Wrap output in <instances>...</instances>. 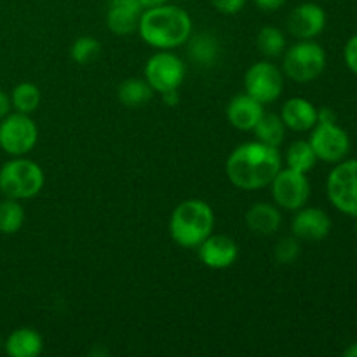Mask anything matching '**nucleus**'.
I'll use <instances>...</instances> for the list:
<instances>
[{
    "mask_svg": "<svg viewBox=\"0 0 357 357\" xmlns=\"http://www.w3.org/2000/svg\"><path fill=\"white\" fill-rule=\"evenodd\" d=\"M185 79V65L176 54L160 51L153 54L145 65V80L157 93L178 89Z\"/></svg>",
    "mask_w": 357,
    "mask_h": 357,
    "instance_id": "11",
    "label": "nucleus"
},
{
    "mask_svg": "<svg viewBox=\"0 0 357 357\" xmlns=\"http://www.w3.org/2000/svg\"><path fill=\"white\" fill-rule=\"evenodd\" d=\"M317 160L337 164L351 152V138L337 122H317L309 139Z\"/></svg>",
    "mask_w": 357,
    "mask_h": 357,
    "instance_id": "8",
    "label": "nucleus"
},
{
    "mask_svg": "<svg viewBox=\"0 0 357 357\" xmlns=\"http://www.w3.org/2000/svg\"><path fill=\"white\" fill-rule=\"evenodd\" d=\"M215 229V213L202 199H188L174 208L169 220V234L181 248H199Z\"/></svg>",
    "mask_w": 357,
    "mask_h": 357,
    "instance_id": "3",
    "label": "nucleus"
},
{
    "mask_svg": "<svg viewBox=\"0 0 357 357\" xmlns=\"http://www.w3.org/2000/svg\"><path fill=\"white\" fill-rule=\"evenodd\" d=\"M139 3L143 6V9H152V7H159L167 3V0H139Z\"/></svg>",
    "mask_w": 357,
    "mask_h": 357,
    "instance_id": "35",
    "label": "nucleus"
},
{
    "mask_svg": "<svg viewBox=\"0 0 357 357\" xmlns=\"http://www.w3.org/2000/svg\"><path fill=\"white\" fill-rule=\"evenodd\" d=\"M335 121H337V115H335V112L331 110V108L323 107L317 110V122H335Z\"/></svg>",
    "mask_w": 357,
    "mask_h": 357,
    "instance_id": "32",
    "label": "nucleus"
},
{
    "mask_svg": "<svg viewBox=\"0 0 357 357\" xmlns=\"http://www.w3.org/2000/svg\"><path fill=\"white\" fill-rule=\"evenodd\" d=\"M244 87L250 96L260 101L261 105L272 103L278 100L284 89L282 73L274 63L258 61L250 66L244 77Z\"/></svg>",
    "mask_w": 357,
    "mask_h": 357,
    "instance_id": "10",
    "label": "nucleus"
},
{
    "mask_svg": "<svg viewBox=\"0 0 357 357\" xmlns=\"http://www.w3.org/2000/svg\"><path fill=\"white\" fill-rule=\"evenodd\" d=\"M10 112V98L0 89V121H2L6 115H9Z\"/></svg>",
    "mask_w": 357,
    "mask_h": 357,
    "instance_id": "33",
    "label": "nucleus"
},
{
    "mask_svg": "<svg viewBox=\"0 0 357 357\" xmlns=\"http://www.w3.org/2000/svg\"><path fill=\"white\" fill-rule=\"evenodd\" d=\"M257 47L267 58H278L286 51V35L275 26L261 28L257 37Z\"/></svg>",
    "mask_w": 357,
    "mask_h": 357,
    "instance_id": "26",
    "label": "nucleus"
},
{
    "mask_svg": "<svg viewBox=\"0 0 357 357\" xmlns=\"http://www.w3.org/2000/svg\"><path fill=\"white\" fill-rule=\"evenodd\" d=\"M286 2H288V0H255V3H257L258 9L267 10V13L281 9Z\"/></svg>",
    "mask_w": 357,
    "mask_h": 357,
    "instance_id": "31",
    "label": "nucleus"
},
{
    "mask_svg": "<svg viewBox=\"0 0 357 357\" xmlns=\"http://www.w3.org/2000/svg\"><path fill=\"white\" fill-rule=\"evenodd\" d=\"M117 96L126 107L136 108L145 105L153 96V89L145 79H128L119 86Z\"/></svg>",
    "mask_w": 357,
    "mask_h": 357,
    "instance_id": "22",
    "label": "nucleus"
},
{
    "mask_svg": "<svg viewBox=\"0 0 357 357\" xmlns=\"http://www.w3.org/2000/svg\"><path fill=\"white\" fill-rule=\"evenodd\" d=\"M271 190L275 204L289 211H298L310 197V183L305 173H300L291 167L286 169L281 167V171L271 181Z\"/></svg>",
    "mask_w": 357,
    "mask_h": 357,
    "instance_id": "9",
    "label": "nucleus"
},
{
    "mask_svg": "<svg viewBox=\"0 0 357 357\" xmlns=\"http://www.w3.org/2000/svg\"><path fill=\"white\" fill-rule=\"evenodd\" d=\"M143 10L139 0H112L107 13V26L117 35H131L138 30Z\"/></svg>",
    "mask_w": 357,
    "mask_h": 357,
    "instance_id": "15",
    "label": "nucleus"
},
{
    "mask_svg": "<svg viewBox=\"0 0 357 357\" xmlns=\"http://www.w3.org/2000/svg\"><path fill=\"white\" fill-rule=\"evenodd\" d=\"M100 42L86 35V37H80L73 42L70 54H72L73 61L79 63V65H89L91 61H94L100 56Z\"/></svg>",
    "mask_w": 357,
    "mask_h": 357,
    "instance_id": "27",
    "label": "nucleus"
},
{
    "mask_svg": "<svg viewBox=\"0 0 357 357\" xmlns=\"http://www.w3.org/2000/svg\"><path fill=\"white\" fill-rule=\"evenodd\" d=\"M344 356L345 357H357V342H354V344H351L347 349H345Z\"/></svg>",
    "mask_w": 357,
    "mask_h": 357,
    "instance_id": "36",
    "label": "nucleus"
},
{
    "mask_svg": "<svg viewBox=\"0 0 357 357\" xmlns=\"http://www.w3.org/2000/svg\"><path fill=\"white\" fill-rule=\"evenodd\" d=\"M239 248L229 236H209L199 244V258L209 268H227L236 264Z\"/></svg>",
    "mask_w": 357,
    "mask_h": 357,
    "instance_id": "14",
    "label": "nucleus"
},
{
    "mask_svg": "<svg viewBox=\"0 0 357 357\" xmlns=\"http://www.w3.org/2000/svg\"><path fill=\"white\" fill-rule=\"evenodd\" d=\"M281 119L291 131H310L317 124V108L305 98H291L282 105Z\"/></svg>",
    "mask_w": 357,
    "mask_h": 357,
    "instance_id": "17",
    "label": "nucleus"
},
{
    "mask_svg": "<svg viewBox=\"0 0 357 357\" xmlns=\"http://www.w3.org/2000/svg\"><path fill=\"white\" fill-rule=\"evenodd\" d=\"M264 114V105L248 93L236 96L227 107V119L239 131H253Z\"/></svg>",
    "mask_w": 357,
    "mask_h": 357,
    "instance_id": "16",
    "label": "nucleus"
},
{
    "mask_svg": "<svg viewBox=\"0 0 357 357\" xmlns=\"http://www.w3.org/2000/svg\"><path fill=\"white\" fill-rule=\"evenodd\" d=\"M10 105L21 114H31L40 105V89L31 82L17 84L10 94Z\"/></svg>",
    "mask_w": 357,
    "mask_h": 357,
    "instance_id": "25",
    "label": "nucleus"
},
{
    "mask_svg": "<svg viewBox=\"0 0 357 357\" xmlns=\"http://www.w3.org/2000/svg\"><path fill=\"white\" fill-rule=\"evenodd\" d=\"M281 153L275 146L261 142L243 143L227 159V176L230 183L243 190H258L271 185L281 171Z\"/></svg>",
    "mask_w": 357,
    "mask_h": 357,
    "instance_id": "1",
    "label": "nucleus"
},
{
    "mask_svg": "<svg viewBox=\"0 0 357 357\" xmlns=\"http://www.w3.org/2000/svg\"><path fill=\"white\" fill-rule=\"evenodd\" d=\"M255 136H257L258 142L265 143V145H271L278 149L282 142H284L286 136V126L282 122L281 115L275 114H264L261 119L258 121V124L255 126Z\"/></svg>",
    "mask_w": 357,
    "mask_h": 357,
    "instance_id": "21",
    "label": "nucleus"
},
{
    "mask_svg": "<svg viewBox=\"0 0 357 357\" xmlns=\"http://www.w3.org/2000/svg\"><path fill=\"white\" fill-rule=\"evenodd\" d=\"M213 7L222 14H237L244 9L246 0H211Z\"/></svg>",
    "mask_w": 357,
    "mask_h": 357,
    "instance_id": "30",
    "label": "nucleus"
},
{
    "mask_svg": "<svg viewBox=\"0 0 357 357\" xmlns=\"http://www.w3.org/2000/svg\"><path fill=\"white\" fill-rule=\"evenodd\" d=\"M344 58H345V65H347V68L351 70L354 75H357V33L352 35V37L347 40V44H345Z\"/></svg>",
    "mask_w": 357,
    "mask_h": 357,
    "instance_id": "29",
    "label": "nucleus"
},
{
    "mask_svg": "<svg viewBox=\"0 0 357 357\" xmlns=\"http://www.w3.org/2000/svg\"><path fill=\"white\" fill-rule=\"evenodd\" d=\"M44 171L33 160L16 157L0 167V192L6 197L23 201L40 194L44 187Z\"/></svg>",
    "mask_w": 357,
    "mask_h": 357,
    "instance_id": "4",
    "label": "nucleus"
},
{
    "mask_svg": "<svg viewBox=\"0 0 357 357\" xmlns=\"http://www.w3.org/2000/svg\"><path fill=\"white\" fill-rule=\"evenodd\" d=\"M162 100H164V103L169 105V107H174V105L180 101V96H178V89L166 91V93H162Z\"/></svg>",
    "mask_w": 357,
    "mask_h": 357,
    "instance_id": "34",
    "label": "nucleus"
},
{
    "mask_svg": "<svg viewBox=\"0 0 357 357\" xmlns=\"http://www.w3.org/2000/svg\"><path fill=\"white\" fill-rule=\"evenodd\" d=\"M286 162H288V167L291 169L300 171V173H309L317 162V155L312 150L309 142H295L286 152Z\"/></svg>",
    "mask_w": 357,
    "mask_h": 357,
    "instance_id": "23",
    "label": "nucleus"
},
{
    "mask_svg": "<svg viewBox=\"0 0 357 357\" xmlns=\"http://www.w3.org/2000/svg\"><path fill=\"white\" fill-rule=\"evenodd\" d=\"M282 216L275 206L268 202H257L246 213V225L257 236H272L279 230Z\"/></svg>",
    "mask_w": 357,
    "mask_h": 357,
    "instance_id": "18",
    "label": "nucleus"
},
{
    "mask_svg": "<svg viewBox=\"0 0 357 357\" xmlns=\"http://www.w3.org/2000/svg\"><path fill=\"white\" fill-rule=\"evenodd\" d=\"M326 26V13L312 2L300 3L289 13L288 30L298 40H312Z\"/></svg>",
    "mask_w": 357,
    "mask_h": 357,
    "instance_id": "12",
    "label": "nucleus"
},
{
    "mask_svg": "<svg viewBox=\"0 0 357 357\" xmlns=\"http://www.w3.org/2000/svg\"><path fill=\"white\" fill-rule=\"evenodd\" d=\"M138 31L143 40L152 47L174 49L190 38L192 20L187 10L164 3L143 10Z\"/></svg>",
    "mask_w": 357,
    "mask_h": 357,
    "instance_id": "2",
    "label": "nucleus"
},
{
    "mask_svg": "<svg viewBox=\"0 0 357 357\" xmlns=\"http://www.w3.org/2000/svg\"><path fill=\"white\" fill-rule=\"evenodd\" d=\"M356 218H357V216H356ZM356 236H357V222H356Z\"/></svg>",
    "mask_w": 357,
    "mask_h": 357,
    "instance_id": "37",
    "label": "nucleus"
},
{
    "mask_svg": "<svg viewBox=\"0 0 357 357\" xmlns=\"http://www.w3.org/2000/svg\"><path fill=\"white\" fill-rule=\"evenodd\" d=\"M300 253H302V248H300L298 237H282L274 248V258L278 264L281 265H289L295 264L298 260Z\"/></svg>",
    "mask_w": 357,
    "mask_h": 357,
    "instance_id": "28",
    "label": "nucleus"
},
{
    "mask_svg": "<svg viewBox=\"0 0 357 357\" xmlns=\"http://www.w3.org/2000/svg\"><path fill=\"white\" fill-rule=\"evenodd\" d=\"M44 349L40 333L31 328L14 330L6 340V352L10 357H37Z\"/></svg>",
    "mask_w": 357,
    "mask_h": 357,
    "instance_id": "19",
    "label": "nucleus"
},
{
    "mask_svg": "<svg viewBox=\"0 0 357 357\" xmlns=\"http://www.w3.org/2000/svg\"><path fill=\"white\" fill-rule=\"evenodd\" d=\"M38 129L28 114H9L0 121V149L13 157H23L33 150Z\"/></svg>",
    "mask_w": 357,
    "mask_h": 357,
    "instance_id": "7",
    "label": "nucleus"
},
{
    "mask_svg": "<svg viewBox=\"0 0 357 357\" xmlns=\"http://www.w3.org/2000/svg\"><path fill=\"white\" fill-rule=\"evenodd\" d=\"M24 209L16 199L6 197L0 202V232L13 236L23 227Z\"/></svg>",
    "mask_w": 357,
    "mask_h": 357,
    "instance_id": "24",
    "label": "nucleus"
},
{
    "mask_svg": "<svg viewBox=\"0 0 357 357\" xmlns=\"http://www.w3.org/2000/svg\"><path fill=\"white\" fill-rule=\"evenodd\" d=\"M326 66V52L314 40H300L284 52L282 68L291 80L300 84L312 82Z\"/></svg>",
    "mask_w": 357,
    "mask_h": 357,
    "instance_id": "5",
    "label": "nucleus"
},
{
    "mask_svg": "<svg viewBox=\"0 0 357 357\" xmlns=\"http://www.w3.org/2000/svg\"><path fill=\"white\" fill-rule=\"evenodd\" d=\"M190 45H188V56L201 66H211L218 59L220 44L213 35L199 33L195 37L190 35Z\"/></svg>",
    "mask_w": 357,
    "mask_h": 357,
    "instance_id": "20",
    "label": "nucleus"
},
{
    "mask_svg": "<svg viewBox=\"0 0 357 357\" xmlns=\"http://www.w3.org/2000/svg\"><path fill=\"white\" fill-rule=\"evenodd\" d=\"M328 199L340 213L357 216V159L340 160L326 180Z\"/></svg>",
    "mask_w": 357,
    "mask_h": 357,
    "instance_id": "6",
    "label": "nucleus"
},
{
    "mask_svg": "<svg viewBox=\"0 0 357 357\" xmlns=\"http://www.w3.org/2000/svg\"><path fill=\"white\" fill-rule=\"evenodd\" d=\"M293 236L303 241H323L331 232V218L319 208H300L291 223Z\"/></svg>",
    "mask_w": 357,
    "mask_h": 357,
    "instance_id": "13",
    "label": "nucleus"
}]
</instances>
